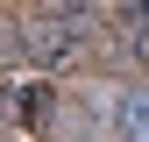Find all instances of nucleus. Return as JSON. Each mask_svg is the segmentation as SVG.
Segmentation results:
<instances>
[{
  "instance_id": "f257e3e1",
  "label": "nucleus",
  "mask_w": 149,
  "mask_h": 142,
  "mask_svg": "<svg viewBox=\"0 0 149 142\" xmlns=\"http://www.w3.org/2000/svg\"><path fill=\"white\" fill-rule=\"evenodd\" d=\"M22 50L36 64H71L85 50V22H71V14H36V22H22Z\"/></svg>"
},
{
  "instance_id": "f03ea898",
  "label": "nucleus",
  "mask_w": 149,
  "mask_h": 142,
  "mask_svg": "<svg viewBox=\"0 0 149 142\" xmlns=\"http://www.w3.org/2000/svg\"><path fill=\"white\" fill-rule=\"evenodd\" d=\"M114 121L128 142H149V85H128V93L114 100Z\"/></svg>"
},
{
  "instance_id": "7ed1b4c3",
  "label": "nucleus",
  "mask_w": 149,
  "mask_h": 142,
  "mask_svg": "<svg viewBox=\"0 0 149 142\" xmlns=\"http://www.w3.org/2000/svg\"><path fill=\"white\" fill-rule=\"evenodd\" d=\"M92 142H128V135H92Z\"/></svg>"
}]
</instances>
